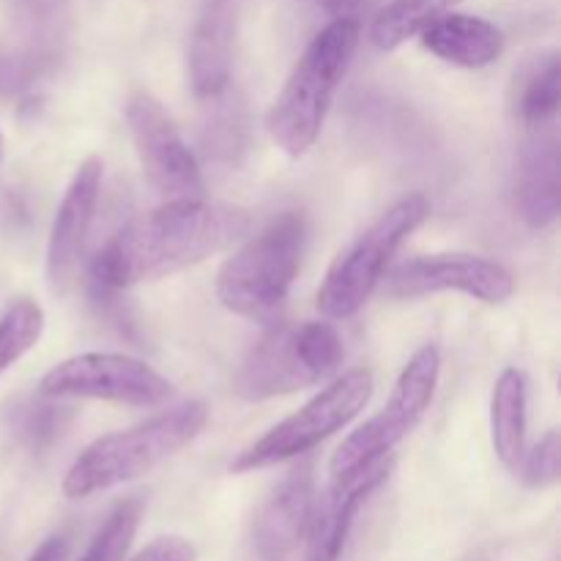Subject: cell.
<instances>
[{
  "label": "cell",
  "instance_id": "obj_27",
  "mask_svg": "<svg viewBox=\"0 0 561 561\" xmlns=\"http://www.w3.org/2000/svg\"><path fill=\"white\" fill-rule=\"evenodd\" d=\"M3 148H5V142H3V131H0V162H3Z\"/></svg>",
  "mask_w": 561,
  "mask_h": 561
},
{
  "label": "cell",
  "instance_id": "obj_9",
  "mask_svg": "<svg viewBox=\"0 0 561 561\" xmlns=\"http://www.w3.org/2000/svg\"><path fill=\"white\" fill-rule=\"evenodd\" d=\"M38 394L53 400L82 398L107 400L131 409H157L170 400L173 383L135 356L93 351L58 362L38 381Z\"/></svg>",
  "mask_w": 561,
  "mask_h": 561
},
{
  "label": "cell",
  "instance_id": "obj_8",
  "mask_svg": "<svg viewBox=\"0 0 561 561\" xmlns=\"http://www.w3.org/2000/svg\"><path fill=\"white\" fill-rule=\"evenodd\" d=\"M438 376H442V351L436 345H425L411 356L409 365L400 373L392 394L381 411L370 416L362 427H356L332 455L329 471L332 477H351L367 469L376 460L389 458L409 433L422 422L436 394Z\"/></svg>",
  "mask_w": 561,
  "mask_h": 561
},
{
  "label": "cell",
  "instance_id": "obj_11",
  "mask_svg": "<svg viewBox=\"0 0 561 561\" xmlns=\"http://www.w3.org/2000/svg\"><path fill=\"white\" fill-rule=\"evenodd\" d=\"M381 283L392 299H422L455 290L485 305H502L515 294V277L504 263L469 252L411 257L389 268Z\"/></svg>",
  "mask_w": 561,
  "mask_h": 561
},
{
  "label": "cell",
  "instance_id": "obj_22",
  "mask_svg": "<svg viewBox=\"0 0 561 561\" xmlns=\"http://www.w3.org/2000/svg\"><path fill=\"white\" fill-rule=\"evenodd\" d=\"M140 518V499H126V502H121L118 507L107 515V520H104L102 529L96 531V537H93L91 546L85 548L80 561H124L126 551H129L131 540H135L137 535Z\"/></svg>",
  "mask_w": 561,
  "mask_h": 561
},
{
  "label": "cell",
  "instance_id": "obj_25",
  "mask_svg": "<svg viewBox=\"0 0 561 561\" xmlns=\"http://www.w3.org/2000/svg\"><path fill=\"white\" fill-rule=\"evenodd\" d=\"M334 20H356L362 22V16L373 14L378 9L381 0H318Z\"/></svg>",
  "mask_w": 561,
  "mask_h": 561
},
{
  "label": "cell",
  "instance_id": "obj_7",
  "mask_svg": "<svg viewBox=\"0 0 561 561\" xmlns=\"http://www.w3.org/2000/svg\"><path fill=\"white\" fill-rule=\"evenodd\" d=\"M373 389H376V378L370 370H351L334 378L310 403L301 405L296 414L274 425L266 436L236 455L230 471L247 474V471L272 469L285 460L305 458L307 453L321 447L327 438L348 427L365 411L373 398Z\"/></svg>",
  "mask_w": 561,
  "mask_h": 561
},
{
  "label": "cell",
  "instance_id": "obj_26",
  "mask_svg": "<svg viewBox=\"0 0 561 561\" xmlns=\"http://www.w3.org/2000/svg\"><path fill=\"white\" fill-rule=\"evenodd\" d=\"M66 551H69V542H66V537H49V540L42 542V546H38V551L33 553L27 561H64Z\"/></svg>",
  "mask_w": 561,
  "mask_h": 561
},
{
  "label": "cell",
  "instance_id": "obj_28",
  "mask_svg": "<svg viewBox=\"0 0 561 561\" xmlns=\"http://www.w3.org/2000/svg\"><path fill=\"white\" fill-rule=\"evenodd\" d=\"M480 561H482V559H480Z\"/></svg>",
  "mask_w": 561,
  "mask_h": 561
},
{
  "label": "cell",
  "instance_id": "obj_6",
  "mask_svg": "<svg viewBox=\"0 0 561 561\" xmlns=\"http://www.w3.org/2000/svg\"><path fill=\"white\" fill-rule=\"evenodd\" d=\"M431 217V201L422 192L400 197L329 266L318 288V310L334 321L354 318L381 285L389 263L403 241Z\"/></svg>",
  "mask_w": 561,
  "mask_h": 561
},
{
  "label": "cell",
  "instance_id": "obj_24",
  "mask_svg": "<svg viewBox=\"0 0 561 561\" xmlns=\"http://www.w3.org/2000/svg\"><path fill=\"white\" fill-rule=\"evenodd\" d=\"M131 561H197V551L186 537L164 535L148 542Z\"/></svg>",
  "mask_w": 561,
  "mask_h": 561
},
{
  "label": "cell",
  "instance_id": "obj_16",
  "mask_svg": "<svg viewBox=\"0 0 561 561\" xmlns=\"http://www.w3.org/2000/svg\"><path fill=\"white\" fill-rule=\"evenodd\" d=\"M515 208L531 228L557 222L561 208V159L559 140L548 126H540L526 140L515 173Z\"/></svg>",
  "mask_w": 561,
  "mask_h": 561
},
{
  "label": "cell",
  "instance_id": "obj_17",
  "mask_svg": "<svg viewBox=\"0 0 561 561\" xmlns=\"http://www.w3.org/2000/svg\"><path fill=\"white\" fill-rule=\"evenodd\" d=\"M422 47L460 69H485L504 53V36L493 22L447 11L420 33Z\"/></svg>",
  "mask_w": 561,
  "mask_h": 561
},
{
  "label": "cell",
  "instance_id": "obj_13",
  "mask_svg": "<svg viewBox=\"0 0 561 561\" xmlns=\"http://www.w3.org/2000/svg\"><path fill=\"white\" fill-rule=\"evenodd\" d=\"M394 458L376 460L351 477H332V485L312 504L307 526V561H340L362 504L389 480Z\"/></svg>",
  "mask_w": 561,
  "mask_h": 561
},
{
  "label": "cell",
  "instance_id": "obj_19",
  "mask_svg": "<svg viewBox=\"0 0 561 561\" xmlns=\"http://www.w3.org/2000/svg\"><path fill=\"white\" fill-rule=\"evenodd\" d=\"M561 104V64L559 55L551 53L537 58L515 77V115L529 129H540L553 121Z\"/></svg>",
  "mask_w": 561,
  "mask_h": 561
},
{
  "label": "cell",
  "instance_id": "obj_2",
  "mask_svg": "<svg viewBox=\"0 0 561 561\" xmlns=\"http://www.w3.org/2000/svg\"><path fill=\"white\" fill-rule=\"evenodd\" d=\"M359 36L362 22L332 20L312 36L290 69L266 115L268 135L288 157H305L321 137L334 96L359 47Z\"/></svg>",
  "mask_w": 561,
  "mask_h": 561
},
{
  "label": "cell",
  "instance_id": "obj_3",
  "mask_svg": "<svg viewBox=\"0 0 561 561\" xmlns=\"http://www.w3.org/2000/svg\"><path fill=\"white\" fill-rule=\"evenodd\" d=\"M206 425L208 405L203 400H190L140 425L96 438L69 466L64 493L69 499H88L93 493L140 480L175 453L190 447Z\"/></svg>",
  "mask_w": 561,
  "mask_h": 561
},
{
  "label": "cell",
  "instance_id": "obj_23",
  "mask_svg": "<svg viewBox=\"0 0 561 561\" xmlns=\"http://www.w3.org/2000/svg\"><path fill=\"white\" fill-rule=\"evenodd\" d=\"M515 474L520 477L526 488H535V491H542V488H551L559 482L561 474V438L557 431L546 433L540 442L531 449H526L524 460H520L518 471Z\"/></svg>",
  "mask_w": 561,
  "mask_h": 561
},
{
  "label": "cell",
  "instance_id": "obj_12",
  "mask_svg": "<svg viewBox=\"0 0 561 561\" xmlns=\"http://www.w3.org/2000/svg\"><path fill=\"white\" fill-rule=\"evenodd\" d=\"M104 164L99 157H88L71 175L64 192L47 241V279L55 290H64L75 283L80 268L82 250L96 217L99 197H102Z\"/></svg>",
  "mask_w": 561,
  "mask_h": 561
},
{
  "label": "cell",
  "instance_id": "obj_10",
  "mask_svg": "<svg viewBox=\"0 0 561 561\" xmlns=\"http://www.w3.org/2000/svg\"><path fill=\"white\" fill-rule=\"evenodd\" d=\"M126 124H129L142 173L151 181L153 190L162 192L168 201L203 197V170L197 157L153 93L142 88L129 93Z\"/></svg>",
  "mask_w": 561,
  "mask_h": 561
},
{
  "label": "cell",
  "instance_id": "obj_4",
  "mask_svg": "<svg viewBox=\"0 0 561 561\" xmlns=\"http://www.w3.org/2000/svg\"><path fill=\"white\" fill-rule=\"evenodd\" d=\"M307 247V219L285 211L244 241L217 274V299L225 310L261 327L277 323L285 310Z\"/></svg>",
  "mask_w": 561,
  "mask_h": 561
},
{
  "label": "cell",
  "instance_id": "obj_20",
  "mask_svg": "<svg viewBox=\"0 0 561 561\" xmlns=\"http://www.w3.org/2000/svg\"><path fill=\"white\" fill-rule=\"evenodd\" d=\"M460 0H392L376 14L370 38L378 49H398L409 38L420 36L433 20L453 11Z\"/></svg>",
  "mask_w": 561,
  "mask_h": 561
},
{
  "label": "cell",
  "instance_id": "obj_15",
  "mask_svg": "<svg viewBox=\"0 0 561 561\" xmlns=\"http://www.w3.org/2000/svg\"><path fill=\"white\" fill-rule=\"evenodd\" d=\"M241 0H203L190 42V85L195 96L219 99L230 85Z\"/></svg>",
  "mask_w": 561,
  "mask_h": 561
},
{
  "label": "cell",
  "instance_id": "obj_5",
  "mask_svg": "<svg viewBox=\"0 0 561 561\" xmlns=\"http://www.w3.org/2000/svg\"><path fill=\"white\" fill-rule=\"evenodd\" d=\"M343 362L345 340L334 323H272L241 362L236 392L250 403L283 398L327 381Z\"/></svg>",
  "mask_w": 561,
  "mask_h": 561
},
{
  "label": "cell",
  "instance_id": "obj_21",
  "mask_svg": "<svg viewBox=\"0 0 561 561\" xmlns=\"http://www.w3.org/2000/svg\"><path fill=\"white\" fill-rule=\"evenodd\" d=\"M44 310L33 299H14L0 316V376L42 340Z\"/></svg>",
  "mask_w": 561,
  "mask_h": 561
},
{
  "label": "cell",
  "instance_id": "obj_14",
  "mask_svg": "<svg viewBox=\"0 0 561 561\" xmlns=\"http://www.w3.org/2000/svg\"><path fill=\"white\" fill-rule=\"evenodd\" d=\"M312 504H316V471L310 460H301L257 510L252 526L257 553L266 561L290 557L307 537Z\"/></svg>",
  "mask_w": 561,
  "mask_h": 561
},
{
  "label": "cell",
  "instance_id": "obj_1",
  "mask_svg": "<svg viewBox=\"0 0 561 561\" xmlns=\"http://www.w3.org/2000/svg\"><path fill=\"white\" fill-rule=\"evenodd\" d=\"M250 211L203 197H181L142 214L121 228L93 257V283L124 290L148 279L170 277L208 261L250 236Z\"/></svg>",
  "mask_w": 561,
  "mask_h": 561
},
{
  "label": "cell",
  "instance_id": "obj_18",
  "mask_svg": "<svg viewBox=\"0 0 561 561\" xmlns=\"http://www.w3.org/2000/svg\"><path fill=\"white\" fill-rule=\"evenodd\" d=\"M491 442L504 469L515 474L526 453V376L518 367H507L493 383Z\"/></svg>",
  "mask_w": 561,
  "mask_h": 561
}]
</instances>
